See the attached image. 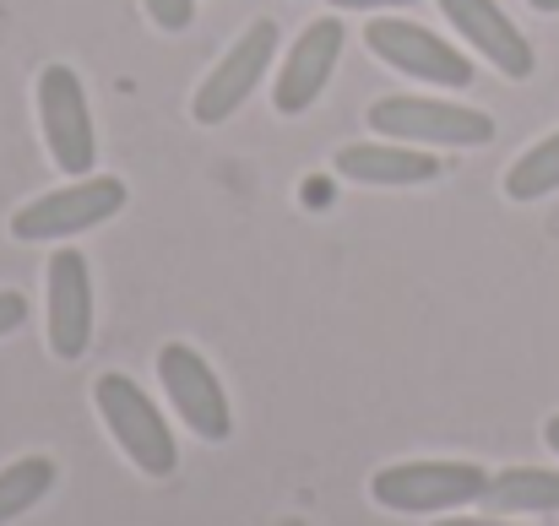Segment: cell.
Masks as SVG:
<instances>
[{"instance_id":"obj_9","label":"cell","mask_w":559,"mask_h":526,"mask_svg":"<svg viewBox=\"0 0 559 526\" xmlns=\"http://www.w3.org/2000/svg\"><path fill=\"white\" fill-rule=\"evenodd\" d=\"M343 44H348L343 16H316V22L294 38V49H288V60H283V71H277V87H272L277 115H305V109L326 93V82H332V71H337V60H343Z\"/></svg>"},{"instance_id":"obj_20","label":"cell","mask_w":559,"mask_h":526,"mask_svg":"<svg viewBox=\"0 0 559 526\" xmlns=\"http://www.w3.org/2000/svg\"><path fill=\"white\" fill-rule=\"evenodd\" d=\"M544 440H549V451H555V456H559V413H555V418H549V423H544Z\"/></svg>"},{"instance_id":"obj_15","label":"cell","mask_w":559,"mask_h":526,"mask_svg":"<svg viewBox=\"0 0 559 526\" xmlns=\"http://www.w3.org/2000/svg\"><path fill=\"white\" fill-rule=\"evenodd\" d=\"M549 190H559V131L544 136L538 147H527L511 164V175H506V195L511 201H544Z\"/></svg>"},{"instance_id":"obj_5","label":"cell","mask_w":559,"mask_h":526,"mask_svg":"<svg viewBox=\"0 0 559 526\" xmlns=\"http://www.w3.org/2000/svg\"><path fill=\"white\" fill-rule=\"evenodd\" d=\"M120 206H126V179L93 175V179H76V184H66V190H49V195L27 201V206L11 217V234H16L22 244L71 239V234H82V228L109 223Z\"/></svg>"},{"instance_id":"obj_13","label":"cell","mask_w":559,"mask_h":526,"mask_svg":"<svg viewBox=\"0 0 559 526\" xmlns=\"http://www.w3.org/2000/svg\"><path fill=\"white\" fill-rule=\"evenodd\" d=\"M484 505L495 516H559V473L549 467H506L489 478Z\"/></svg>"},{"instance_id":"obj_7","label":"cell","mask_w":559,"mask_h":526,"mask_svg":"<svg viewBox=\"0 0 559 526\" xmlns=\"http://www.w3.org/2000/svg\"><path fill=\"white\" fill-rule=\"evenodd\" d=\"M272 49H277V22H272V16L250 22V27L234 38V49H223V60L212 65V76L195 87V104H190L195 125H223V120L261 87Z\"/></svg>"},{"instance_id":"obj_16","label":"cell","mask_w":559,"mask_h":526,"mask_svg":"<svg viewBox=\"0 0 559 526\" xmlns=\"http://www.w3.org/2000/svg\"><path fill=\"white\" fill-rule=\"evenodd\" d=\"M147 16L164 33H186L190 22H195V0H147Z\"/></svg>"},{"instance_id":"obj_12","label":"cell","mask_w":559,"mask_h":526,"mask_svg":"<svg viewBox=\"0 0 559 526\" xmlns=\"http://www.w3.org/2000/svg\"><path fill=\"white\" fill-rule=\"evenodd\" d=\"M337 175L354 184H424L440 175V158L429 147H402V142H359L337 153Z\"/></svg>"},{"instance_id":"obj_3","label":"cell","mask_w":559,"mask_h":526,"mask_svg":"<svg viewBox=\"0 0 559 526\" xmlns=\"http://www.w3.org/2000/svg\"><path fill=\"white\" fill-rule=\"evenodd\" d=\"M370 131L402 147H484L495 142V120L467 104L440 98H380L370 104Z\"/></svg>"},{"instance_id":"obj_6","label":"cell","mask_w":559,"mask_h":526,"mask_svg":"<svg viewBox=\"0 0 559 526\" xmlns=\"http://www.w3.org/2000/svg\"><path fill=\"white\" fill-rule=\"evenodd\" d=\"M365 44L385 65H396L402 76H418V82H435V87H473V60L462 49H451L440 33H429L424 22L374 16L365 27Z\"/></svg>"},{"instance_id":"obj_14","label":"cell","mask_w":559,"mask_h":526,"mask_svg":"<svg viewBox=\"0 0 559 526\" xmlns=\"http://www.w3.org/2000/svg\"><path fill=\"white\" fill-rule=\"evenodd\" d=\"M55 478H60V473H55L49 456H22V462L0 467V526L27 516V511L55 489Z\"/></svg>"},{"instance_id":"obj_18","label":"cell","mask_w":559,"mask_h":526,"mask_svg":"<svg viewBox=\"0 0 559 526\" xmlns=\"http://www.w3.org/2000/svg\"><path fill=\"white\" fill-rule=\"evenodd\" d=\"M337 11H380V5H413V0H326Z\"/></svg>"},{"instance_id":"obj_21","label":"cell","mask_w":559,"mask_h":526,"mask_svg":"<svg viewBox=\"0 0 559 526\" xmlns=\"http://www.w3.org/2000/svg\"><path fill=\"white\" fill-rule=\"evenodd\" d=\"M527 5H538V11H559V0H527Z\"/></svg>"},{"instance_id":"obj_17","label":"cell","mask_w":559,"mask_h":526,"mask_svg":"<svg viewBox=\"0 0 559 526\" xmlns=\"http://www.w3.org/2000/svg\"><path fill=\"white\" fill-rule=\"evenodd\" d=\"M27 321V299L22 294H0V337H11Z\"/></svg>"},{"instance_id":"obj_8","label":"cell","mask_w":559,"mask_h":526,"mask_svg":"<svg viewBox=\"0 0 559 526\" xmlns=\"http://www.w3.org/2000/svg\"><path fill=\"white\" fill-rule=\"evenodd\" d=\"M158 380H164V391H169L180 423H186L195 440H212V445H217V440L234 434V413H228L223 380L212 374V363L190 348V343H169V348L158 352Z\"/></svg>"},{"instance_id":"obj_10","label":"cell","mask_w":559,"mask_h":526,"mask_svg":"<svg viewBox=\"0 0 559 526\" xmlns=\"http://www.w3.org/2000/svg\"><path fill=\"white\" fill-rule=\"evenodd\" d=\"M440 11H445V22L467 38V49H478L506 82H527V76H533L538 55H533L527 33L506 16L500 0H440Z\"/></svg>"},{"instance_id":"obj_19","label":"cell","mask_w":559,"mask_h":526,"mask_svg":"<svg viewBox=\"0 0 559 526\" xmlns=\"http://www.w3.org/2000/svg\"><path fill=\"white\" fill-rule=\"evenodd\" d=\"M435 526H506V522H484V516H445V522Z\"/></svg>"},{"instance_id":"obj_1","label":"cell","mask_w":559,"mask_h":526,"mask_svg":"<svg viewBox=\"0 0 559 526\" xmlns=\"http://www.w3.org/2000/svg\"><path fill=\"white\" fill-rule=\"evenodd\" d=\"M93 402H98L104 429L115 434V445L126 451V462H131L136 473H147V478H169V473L180 467L175 429L164 423V413L153 407V396H147L131 374H120V369L98 374V380H93Z\"/></svg>"},{"instance_id":"obj_11","label":"cell","mask_w":559,"mask_h":526,"mask_svg":"<svg viewBox=\"0 0 559 526\" xmlns=\"http://www.w3.org/2000/svg\"><path fill=\"white\" fill-rule=\"evenodd\" d=\"M44 294H49V352L71 363L93 343V277H87V261L76 250H55Z\"/></svg>"},{"instance_id":"obj_4","label":"cell","mask_w":559,"mask_h":526,"mask_svg":"<svg viewBox=\"0 0 559 526\" xmlns=\"http://www.w3.org/2000/svg\"><path fill=\"white\" fill-rule=\"evenodd\" d=\"M38 125H44V147H49L60 175H93V158H98L93 109H87L82 76L71 65H44V76H38Z\"/></svg>"},{"instance_id":"obj_2","label":"cell","mask_w":559,"mask_h":526,"mask_svg":"<svg viewBox=\"0 0 559 526\" xmlns=\"http://www.w3.org/2000/svg\"><path fill=\"white\" fill-rule=\"evenodd\" d=\"M489 489V473L473 462H391L370 478V500L396 516H440L478 505Z\"/></svg>"}]
</instances>
